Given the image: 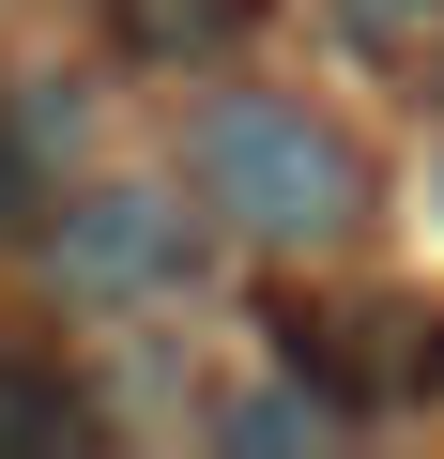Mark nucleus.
Here are the masks:
<instances>
[{
  "instance_id": "obj_5",
  "label": "nucleus",
  "mask_w": 444,
  "mask_h": 459,
  "mask_svg": "<svg viewBox=\"0 0 444 459\" xmlns=\"http://www.w3.org/2000/svg\"><path fill=\"white\" fill-rule=\"evenodd\" d=\"M0 214H16V153H0Z\"/></svg>"
},
{
  "instance_id": "obj_2",
  "label": "nucleus",
  "mask_w": 444,
  "mask_h": 459,
  "mask_svg": "<svg viewBox=\"0 0 444 459\" xmlns=\"http://www.w3.org/2000/svg\"><path fill=\"white\" fill-rule=\"evenodd\" d=\"M169 261H184V214H169V199H92V214L62 230V276H77V291H153Z\"/></svg>"
},
{
  "instance_id": "obj_1",
  "label": "nucleus",
  "mask_w": 444,
  "mask_h": 459,
  "mask_svg": "<svg viewBox=\"0 0 444 459\" xmlns=\"http://www.w3.org/2000/svg\"><path fill=\"white\" fill-rule=\"evenodd\" d=\"M184 184H199V214L261 230V246H337V230L368 214L353 138L307 123V108H276V92H214V108L184 123Z\"/></svg>"
},
{
  "instance_id": "obj_4",
  "label": "nucleus",
  "mask_w": 444,
  "mask_h": 459,
  "mask_svg": "<svg viewBox=\"0 0 444 459\" xmlns=\"http://www.w3.org/2000/svg\"><path fill=\"white\" fill-rule=\"evenodd\" d=\"M292 429H322V398H246L231 413V444H292Z\"/></svg>"
},
{
  "instance_id": "obj_3",
  "label": "nucleus",
  "mask_w": 444,
  "mask_h": 459,
  "mask_svg": "<svg viewBox=\"0 0 444 459\" xmlns=\"http://www.w3.org/2000/svg\"><path fill=\"white\" fill-rule=\"evenodd\" d=\"M92 413L62 398V383H31V368H0V444H77Z\"/></svg>"
}]
</instances>
